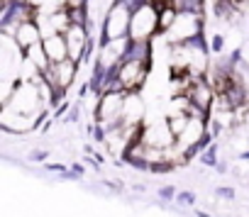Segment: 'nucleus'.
<instances>
[{
	"label": "nucleus",
	"instance_id": "nucleus-1",
	"mask_svg": "<svg viewBox=\"0 0 249 217\" xmlns=\"http://www.w3.org/2000/svg\"><path fill=\"white\" fill-rule=\"evenodd\" d=\"M42 44H44V54H47L49 64H59V61L69 59V44H66L64 34H52V37L42 39Z\"/></svg>",
	"mask_w": 249,
	"mask_h": 217
},
{
	"label": "nucleus",
	"instance_id": "nucleus-2",
	"mask_svg": "<svg viewBox=\"0 0 249 217\" xmlns=\"http://www.w3.org/2000/svg\"><path fill=\"white\" fill-rule=\"evenodd\" d=\"M66 20H69V25H88V10H86V5L66 8Z\"/></svg>",
	"mask_w": 249,
	"mask_h": 217
},
{
	"label": "nucleus",
	"instance_id": "nucleus-3",
	"mask_svg": "<svg viewBox=\"0 0 249 217\" xmlns=\"http://www.w3.org/2000/svg\"><path fill=\"white\" fill-rule=\"evenodd\" d=\"M200 164H203V166H210V168L217 166V144H210V147L200 154Z\"/></svg>",
	"mask_w": 249,
	"mask_h": 217
},
{
	"label": "nucleus",
	"instance_id": "nucleus-4",
	"mask_svg": "<svg viewBox=\"0 0 249 217\" xmlns=\"http://www.w3.org/2000/svg\"><path fill=\"white\" fill-rule=\"evenodd\" d=\"M176 202H178V205H196V195H193L191 190H183V193L176 195Z\"/></svg>",
	"mask_w": 249,
	"mask_h": 217
},
{
	"label": "nucleus",
	"instance_id": "nucleus-5",
	"mask_svg": "<svg viewBox=\"0 0 249 217\" xmlns=\"http://www.w3.org/2000/svg\"><path fill=\"white\" fill-rule=\"evenodd\" d=\"M27 159H30V161H47V159H49V151H47V149H32V151L27 154Z\"/></svg>",
	"mask_w": 249,
	"mask_h": 217
},
{
	"label": "nucleus",
	"instance_id": "nucleus-6",
	"mask_svg": "<svg viewBox=\"0 0 249 217\" xmlns=\"http://www.w3.org/2000/svg\"><path fill=\"white\" fill-rule=\"evenodd\" d=\"M215 195H217V198H225V200H232V202H234V198H237V195H234V188H227V185L217 188Z\"/></svg>",
	"mask_w": 249,
	"mask_h": 217
},
{
	"label": "nucleus",
	"instance_id": "nucleus-7",
	"mask_svg": "<svg viewBox=\"0 0 249 217\" xmlns=\"http://www.w3.org/2000/svg\"><path fill=\"white\" fill-rule=\"evenodd\" d=\"M222 47H225L222 34H213V39H210V49H213L215 54H220V51H222Z\"/></svg>",
	"mask_w": 249,
	"mask_h": 217
},
{
	"label": "nucleus",
	"instance_id": "nucleus-8",
	"mask_svg": "<svg viewBox=\"0 0 249 217\" xmlns=\"http://www.w3.org/2000/svg\"><path fill=\"white\" fill-rule=\"evenodd\" d=\"M178 193H176V188L174 185H164V188H159V198L161 200H171V198H176Z\"/></svg>",
	"mask_w": 249,
	"mask_h": 217
},
{
	"label": "nucleus",
	"instance_id": "nucleus-9",
	"mask_svg": "<svg viewBox=\"0 0 249 217\" xmlns=\"http://www.w3.org/2000/svg\"><path fill=\"white\" fill-rule=\"evenodd\" d=\"M47 171H56V173H64L66 166L64 164H47Z\"/></svg>",
	"mask_w": 249,
	"mask_h": 217
},
{
	"label": "nucleus",
	"instance_id": "nucleus-10",
	"mask_svg": "<svg viewBox=\"0 0 249 217\" xmlns=\"http://www.w3.org/2000/svg\"><path fill=\"white\" fill-rule=\"evenodd\" d=\"M132 190H137V193H144V190H147V185H144V183H135V185H132Z\"/></svg>",
	"mask_w": 249,
	"mask_h": 217
},
{
	"label": "nucleus",
	"instance_id": "nucleus-11",
	"mask_svg": "<svg viewBox=\"0 0 249 217\" xmlns=\"http://www.w3.org/2000/svg\"><path fill=\"white\" fill-rule=\"evenodd\" d=\"M196 215H198V217H210V215H208V212H203V210H196Z\"/></svg>",
	"mask_w": 249,
	"mask_h": 217
},
{
	"label": "nucleus",
	"instance_id": "nucleus-12",
	"mask_svg": "<svg viewBox=\"0 0 249 217\" xmlns=\"http://www.w3.org/2000/svg\"><path fill=\"white\" fill-rule=\"evenodd\" d=\"M234 3H244V0H234Z\"/></svg>",
	"mask_w": 249,
	"mask_h": 217
}]
</instances>
